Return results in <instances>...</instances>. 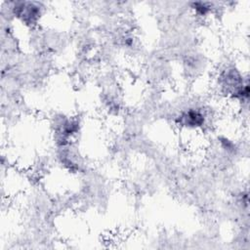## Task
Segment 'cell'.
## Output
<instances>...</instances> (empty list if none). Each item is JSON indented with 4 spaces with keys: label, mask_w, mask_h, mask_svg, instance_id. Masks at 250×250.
I'll return each instance as SVG.
<instances>
[{
    "label": "cell",
    "mask_w": 250,
    "mask_h": 250,
    "mask_svg": "<svg viewBox=\"0 0 250 250\" xmlns=\"http://www.w3.org/2000/svg\"><path fill=\"white\" fill-rule=\"evenodd\" d=\"M204 123L203 113L196 108H189L180 114V124L187 127L197 128Z\"/></svg>",
    "instance_id": "cell-1"
}]
</instances>
